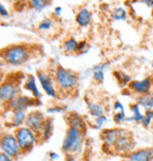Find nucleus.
Returning a JSON list of instances; mask_svg holds the SVG:
<instances>
[{
  "instance_id": "5",
  "label": "nucleus",
  "mask_w": 153,
  "mask_h": 161,
  "mask_svg": "<svg viewBox=\"0 0 153 161\" xmlns=\"http://www.w3.org/2000/svg\"><path fill=\"white\" fill-rule=\"evenodd\" d=\"M13 133L15 135V138H17V141H18L19 146H20V149H21L23 154L31 152L33 147H34V145L39 140L38 134L34 130H32L30 127H27V126H21V127L15 128Z\"/></svg>"
},
{
  "instance_id": "6",
  "label": "nucleus",
  "mask_w": 153,
  "mask_h": 161,
  "mask_svg": "<svg viewBox=\"0 0 153 161\" xmlns=\"http://www.w3.org/2000/svg\"><path fill=\"white\" fill-rule=\"evenodd\" d=\"M134 139H133L132 133L128 130L122 128L120 134H119L116 142L113 143L112 148H111V152L126 157L128 153L134 151Z\"/></svg>"
},
{
  "instance_id": "11",
  "label": "nucleus",
  "mask_w": 153,
  "mask_h": 161,
  "mask_svg": "<svg viewBox=\"0 0 153 161\" xmlns=\"http://www.w3.org/2000/svg\"><path fill=\"white\" fill-rule=\"evenodd\" d=\"M120 130H122L120 127H116V128H107V130H104L101 132L100 139L103 141V148L105 151L111 152V148L120 134Z\"/></svg>"
},
{
  "instance_id": "24",
  "label": "nucleus",
  "mask_w": 153,
  "mask_h": 161,
  "mask_svg": "<svg viewBox=\"0 0 153 161\" xmlns=\"http://www.w3.org/2000/svg\"><path fill=\"white\" fill-rule=\"evenodd\" d=\"M114 75H117V79L120 85H122V86L130 85L131 78H130V75H127L126 73H124V72H114Z\"/></svg>"
},
{
  "instance_id": "21",
  "label": "nucleus",
  "mask_w": 153,
  "mask_h": 161,
  "mask_svg": "<svg viewBox=\"0 0 153 161\" xmlns=\"http://www.w3.org/2000/svg\"><path fill=\"white\" fill-rule=\"evenodd\" d=\"M78 46L79 42L76 41V39L74 38H68L64 41L63 44V49L67 53H72V52H78Z\"/></svg>"
},
{
  "instance_id": "14",
  "label": "nucleus",
  "mask_w": 153,
  "mask_h": 161,
  "mask_svg": "<svg viewBox=\"0 0 153 161\" xmlns=\"http://www.w3.org/2000/svg\"><path fill=\"white\" fill-rule=\"evenodd\" d=\"M66 122H67L68 127H73L76 130H81V132H86V122L84 118L79 115L78 113H68L66 115Z\"/></svg>"
},
{
  "instance_id": "18",
  "label": "nucleus",
  "mask_w": 153,
  "mask_h": 161,
  "mask_svg": "<svg viewBox=\"0 0 153 161\" xmlns=\"http://www.w3.org/2000/svg\"><path fill=\"white\" fill-rule=\"evenodd\" d=\"M137 103L140 107L145 108L146 111H152L153 109V95L152 94H143L137 98Z\"/></svg>"
},
{
  "instance_id": "3",
  "label": "nucleus",
  "mask_w": 153,
  "mask_h": 161,
  "mask_svg": "<svg viewBox=\"0 0 153 161\" xmlns=\"http://www.w3.org/2000/svg\"><path fill=\"white\" fill-rule=\"evenodd\" d=\"M53 78L57 90L63 91V92H71L78 85V75H76V72L63 67V66L55 67Z\"/></svg>"
},
{
  "instance_id": "19",
  "label": "nucleus",
  "mask_w": 153,
  "mask_h": 161,
  "mask_svg": "<svg viewBox=\"0 0 153 161\" xmlns=\"http://www.w3.org/2000/svg\"><path fill=\"white\" fill-rule=\"evenodd\" d=\"M52 134H53V119L52 118H47L39 140H41V141H47L52 136Z\"/></svg>"
},
{
  "instance_id": "30",
  "label": "nucleus",
  "mask_w": 153,
  "mask_h": 161,
  "mask_svg": "<svg viewBox=\"0 0 153 161\" xmlns=\"http://www.w3.org/2000/svg\"><path fill=\"white\" fill-rule=\"evenodd\" d=\"M113 111L114 112H125L124 106H122V103L120 101H116L114 103V105H113Z\"/></svg>"
},
{
  "instance_id": "2",
  "label": "nucleus",
  "mask_w": 153,
  "mask_h": 161,
  "mask_svg": "<svg viewBox=\"0 0 153 161\" xmlns=\"http://www.w3.org/2000/svg\"><path fill=\"white\" fill-rule=\"evenodd\" d=\"M31 57V48L27 45L17 44L9 45L1 49V58L9 65H21L26 63Z\"/></svg>"
},
{
  "instance_id": "37",
  "label": "nucleus",
  "mask_w": 153,
  "mask_h": 161,
  "mask_svg": "<svg viewBox=\"0 0 153 161\" xmlns=\"http://www.w3.org/2000/svg\"><path fill=\"white\" fill-rule=\"evenodd\" d=\"M61 7H60V6H58V7H55V12H54V13L57 14V15H60V13H61Z\"/></svg>"
},
{
  "instance_id": "28",
  "label": "nucleus",
  "mask_w": 153,
  "mask_h": 161,
  "mask_svg": "<svg viewBox=\"0 0 153 161\" xmlns=\"http://www.w3.org/2000/svg\"><path fill=\"white\" fill-rule=\"evenodd\" d=\"M51 27H52V21H51L50 19H44V20L39 24L38 28H39L40 31H46V30H50Z\"/></svg>"
},
{
  "instance_id": "7",
  "label": "nucleus",
  "mask_w": 153,
  "mask_h": 161,
  "mask_svg": "<svg viewBox=\"0 0 153 161\" xmlns=\"http://www.w3.org/2000/svg\"><path fill=\"white\" fill-rule=\"evenodd\" d=\"M0 149H1V152L5 153L6 155H8L9 158H12L13 160L18 159V158L23 154L14 133H4V134L1 135Z\"/></svg>"
},
{
  "instance_id": "23",
  "label": "nucleus",
  "mask_w": 153,
  "mask_h": 161,
  "mask_svg": "<svg viewBox=\"0 0 153 161\" xmlns=\"http://www.w3.org/2000/svg\"><path fill=\"white\" fill-rule=\"evenodd\" d=\"M50 4V0H28V5L31 8H34L37 11H41L47 7Z\"/></svg>"
},
{
  "instance_id": "32",
  "label": "nucleus",
  "mask_w": 153,
  "mask_h": 161,
  "mask_svg": "<svg viewBox=\"0 0 153 161\" xmlns=\"http://www.w3.org/2000/svg\"><path fill=\"white\" fill-rule=\"evenodd\" d=\"M0 14H1L3 18H7V17H8V11L5 7V5H3V4L0 5Z\"/></svg>"
},
{
  "instance_id": "22",
  "label": "nucleus",
  "mask_w": 153,
  "mask_h": 161,
  "mask_svg": "<svg viewBox=\"0 0 153 161\" xmlns=\"http://www.w3.org/2000/svg\"><path fill=\"white\" fill-rule=\"evenodd\" d=\"M106 64H101L95 67L92 68V73H93V80L97 82H101L104 80V69H105Z\"/></svg>"
},
{
  "instance_id": "4",
  "label": "nucleus",
  "mask_w": 153,
  "mask_h": 161,
  "mask_svg": "<svg viewBox=\"0 0 153 161\" xmlns=\"http://www.w3.org/2000/svg\"><path fill=\"white\" fill-rule=\"evenodd\" d=\"M23 75L20 73H12L6 76L0 86V99L1 103H8L19 94V90L21 86Z\"/></svg>"
},
{
  "instance_id": "16",
  "label": "nucleus",
  "mask_w": 153,
  "mask_h": 161,
  "mask_svg": "<svg viewBox=\"0 0 153 161\" xmlns=\"http://www.w3.org/2000/svg\"><path fill=\"white\" fill-rule=\"evenodd\" d=\"M91 19H92V14L86 7L79 9V12L76 15V23L79 25L80 27H86L88 26L91 23Z\"/></svg>"
},
{
  "instance_id": "1",
  "label": "nucleus",
  "mask_w": 153,
  "mask_h": 161,
  "mask_svg": "<svg viewBox=\"0 0 153 161\" xmlns=\"http://www.w3.org/2000/svg\"><path fill=\"white\" fill-rule=\"evenodd\" d=\"M84 142H85V133L73 127H68L63 139L61 151L65 153V155L66 154L76 155L82 149Z\"/></svg>"
},
{
  "instance_id": "17",
  "label": "nucleus",
  "mask_w": 153,
  "mask_h": 161,
  "mask_svg": "<svg viewBox=\"0 0 153 161\" xmlns=\"http://www.w3.org/2000/svg\"><path fill=\"white\" fill-rule=\"evenodd\" d=\"M24 88L28 92H31L32 97L34 99H39L40 98V92L37 87V82H36V76L34 75H27L26 80L24 82Z\"/></svg>"
},
{
  "instance_id": "36",
  "label": "nucleus",
  "mask_w": 153,
  "mask_h": 161,
  "mask_svg": "<svg viewBox=\"0 0 153 161\" xmlns=\"http://www.w3.org/2000/svg\"><path fill=\"white\" fill-rule=\"evenodd\" d=\"M50 158L51 160H57L59 158V154H57V153H50Z\"/></svg>"
},
{
  "instance_id": "12",
  "label": "nucleus",
  "mask_w": 153,
  "mask_h": 161,
  "mask_svg": "<svg viewBox=\"0 0 153 161\" xmlns=\"http://www.w3.org/2000/svg\"><path fill=\"white\" fill-rule=\"evenodd\" d=\"M133 93L143 95V94H147L151 91L152 87V79L151 78H145L143 80H135L131 81L130 85L127 86Z\"/></svg>"
},
{
  "instance_id": "34",
  "label": "nucleus",
  "mask_w": 153,
  "mask_h": 161,
  "mask_svg": "<svg viewBox=\"0 0 153 161\" xmlns=\"http://www.w3.org/2000/svg\"><path fill=\"white\" fill-rule=\"evenodd\" d=\"M63 111H64L63 107H52L47 109V113H48V114H52V113H60V112H63Z\"/></svg>"
},
{
  "instance_id": "27",
  "label": "nucleus",
  "mask_w": 153,
  "mask_h": 161,
  "mask_svg": "<svg viewBox=\"0 0 153 161\" xmlns=\"http://www.w3.org/2000/svg\"><path fill=\"white\" fill-rule=\"evenodd\" d=\"M127 116L125 114V112H114L113 114V121L116 124H122V122H125V119Z\"/></svg>"
},
{
  "instance_id": "13",
  "label": "nucleus",
  "mask_w": 153,
  "mask_h": 161,
  "mask_svg": "<svg viewBox=\"0 0 153 161\" xmlns=\"http://www.w3.org/2000/svg\"><path fill=\"white\" fill-rule=\"evenodd\" d=\"M125 158H128L133 161H152L153 160V148L145 147L134 149L128 153Z\"/></svg>"
},
{
  "instance_id": "10",
  "label": "nucleus",
  "mask_w": 153,
  "mask_h": 161,
  "mask_svg": "<svg viewBox=\"0 0 153 161\" xmlns=\"http://www.w3.org/2000/svg\"><path fill=\"white\" fill-rule=\"evenodd\" d=\"M37 76L44 92L51 98H57V86L54 82V78H52V75L45 71H38Z\"/></svg>"
},
{
  "instance_id": "33",
  "label": "nucleus",
  "mask_w": 153,
  "mask_h": 161,
  "mask_svg": "<svg viewBox=\"0 0 153 161\" xmlns=\"http://www.w3.org/2000/svg\"><path fill=\"white\" fill-rule=\"evenodd\" d=\"M86 46H87V41L86 40H82L79 42V46H78V53H82V51L86 48Z\"/></svg>"
},
{
  "instance_id": "39",
  "label": "nucleus",
  "mask_w": 153,
  "mask_h": 161,
  "mask_svg": "<svg viewBox=\"0 0 153 161\" xmlns=\"http://www.w3.org/2000/svg\"><path fill=\"white\" fill-rule=\"evenodd\" d=\"M151 8H152V15H153V3H152V7H151Z\"/></svg>"
},
{
  "instance_id": "8",
  "label": "nucleus",
  "mask_w": 153,
  "mask_h": 161,
  "mask_svg": "<svg viewBox=\"0 0 153 161\" xmlns=\"http://www.w3.org/2000/svg\"><path fill=\"white\" fill-rule=\"evenodd\" d=\"M46 118L44 113L39 112V111H32L27 114L26 121H25V126L30 127L32 130H34L38 136L40 138V134L42 132V128H44V125L46 122Z\"/></svg>"
},
{
  "instance_id": "29",
  "label": "nucleus",
  "mask_w": 153,
  "mask_h": 161,
  "mask_svg": "<svg viewBox=\"0 0 153 161\" xmlns=\"http://www.w3.org/2000/svg\"><path fill=\"white\" fill-rule=\"evenodd\" d=\"M106 121H107V116L105 115V114H104V115H101V116L95 118V121H94L95 127H97V128H100V127H101V126H103Z\"/></svg>"
},
{
  "instance_id": "15",
  "label": "nucleus",
  "mask_w": 153,
  "mask_h": 161,
  "mask_svg": "<svg viewBox=\"0 0 153 161\" xmlns=\"http://www.w3.org/2000/svg\"><path fill=\"white\" fill-rule=\"evenodd\" d=\"M27 114L28 113L26 111H12L11 112V120H9L8 125L11 127H14V130L24 126L25 121H26Z\"/></svg>"
},
{
  "instance_id": "9",
  "label": "nucleus",
  "mask_w": 153,
  "mask_h": 161,
  "mask_svg": "<svg viewBox=\"0 0 153 161\" xmlns=\"http://www.w3.org/2000/svg\"><path fill=\"white\" fill-rule=\"evenodd\" d=\"M37 99L30 98L28 95L18 94L15 98L7 103V111H27L31 106H37Z\"/></svg>"
},
{
  "instance_id": "31",
  "label": "nucleus",
  "mask_w": 153,
  "mask_h": 161,
  "mask_svg": "<svg viewBox=\"0 0 153 161\" xmlns=\"http://www.w3.org/2000/svg\"><path fill=\"white\" fill-rule=\"evenodd\" d=\"M130 109H131V112H132V114H138V113H141L140 112V106L137 103H132V105L130 106Z\"/></svg>"
},
{
  "instance_id": "38",
  "label": "nucleus",
  "mask_w": 153,
  "mask_h": 161,
  "mask_svg": "<svg viewBox=\"0 0 153 161\" xmlns=\"http://www.w3.org/2000/svg\"><path fill=\"white\" fill-rule=\"evenodd\" d=\"M122 161H133V160H131V159H128V158H125V159L122 160Z\"/></svg>"
},
{
  "instance_id": "25",
  "label": "nucleus",
  "mask_w": 153,
  "mask_h": 161,
  "mask_svg": "<svg viewBox=\"0 0 153 161\" xmlns=\"http://www.w3.org/2000/svg\"><path fill=\"white\" fill-rule=\"evenodd\" d=\"M127 17V12L125 11V8L122 7H119V8H116L112 12V18L114 20H125Z\"/></svg>"
},
{
  "instance_id": "20",
  "label": "nucleus",
  "mask_w": 153,
  "mask_h": 161,
  "mask_svg": "<svg viewBox=\"0 0 153 161\" xmlns=\"http://www.w3.org/2000/svg\"><path fill=\"white\" fill-rule=\"evenodd\" d=\"M87 109H88V113L91 115L94 116V118H98V116H101L105 114V107H104V105L99 103L90 101L87 103Z\"/></svg>"
},
{
  "instance_id": "26",
  "label": "nucleus",
  "mask_w": 153,
  "mask_h": 161,
  "mask_svg": "<svg viewBox=\"0 0 153 161\" xmlns=\"http://www.w3.org/2000/svg\"><path fill=\"white\" fill-rule=\"evenodd\" d=\"M153 121V109L152 111H146V113L144 114V119L141 121V124L144 127H149Z\"/></svg>"
},
{
  "instance_id": "35",
  "label": "nucleus",
  "mask_w": 153,
  "mask_h": 161,
  "mask_svg": "<svg viewBox=\"0 0 153 161\" xmlns=\"http://www.w3.org/2000/svg\"><path fill=\"white\" fill-rule=\"evenodd\" d=\"M0 161H14L12 158H9L8 155H6L5 153H0Z\"/></svg>"
}]
</instances>
